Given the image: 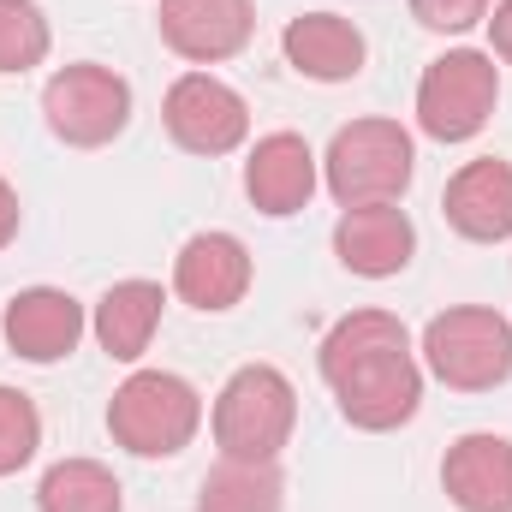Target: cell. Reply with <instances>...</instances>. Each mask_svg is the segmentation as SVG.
<instances>
[{
	"mask_svg": "<svg viewBox=\"0 0 512 512\" xmlns=\"http://www.w3.org/2000/svg\"><path fill=\"white\" fill-rule=\"evenodd\" d=\"M322 382L352 429L387 435L417 417L423 405V364L411 334L387 310H352L322 334Z\"/></svg>",
	"mask_w": 512,
	"mask_h": 512,
	"instance_id": "cell-1",
	"label": "cell"
},
{
	"mask_svg": "<svg viewBox=\"0 0 512 512\" xmlns=\"http://www.w3.org/2000/svg\"><path fill=\"white\" fill-rule=\"evenodd\" d=\"M203 429V393L173 370H131L108 399V435L131 459H173Z\"/></svg>",
	"mask_w": 512,
	"mask_h": 512,
	"instance_id": "cell-2",
	"label": "cell"
},
{
	"mask_svg": "<svg viewBox=\"0 0 512 512\" xmlns=\"http://www.w3.org/2000/svg\"><path fill=\"white\" fill-rule=\"evenodd\" d=\"M411 173H417V149L399 120H352L334 131V143L322 155V185L334 191L340 209L399 203Z\"/></svg>",
	"mask_w": 512,
	"mask_h": 512,
	"instance_id": "cell-3",
	"label": "cell"
},
{
	"mask_svg": "<svg viewBox=\"0 0 512 512\" xmlns=\"http://www.w3.org/2000/svg\"><path fill=\"white\" fill-rule=\"evenodd\" d=\"M292 423H298V393L274 364H245L215 393V447H221V459L274 465L280 447L292 441Z\"/></svg>",
	"mask_w": 512,
	"mask_h": 512,
	"instance_id": "cell-4",
	"label": "cell"
},
{
	"mask_svg": "<svg viewBox=\"0 0 512 512\" xmlns=\"http://www.w3.org/2000/svg\"><path fill=\"white\" fill-rule=\"evenodd\" d=\"M417 352L435 382L459 387V393H489L512 376V322L489 304H459L423 328Z\"/></svg>",
	"mask_w": 512,
	"mask_h": 512,
	"instance_id": "cell-5",
	"label": "cell"
},
{
	"mask_svg": "<svg viewBox=\"0 0 512 512\" xmlns=\"http://www.w3.org/2000/svg\"><path fill=\"white\" fill-rule=\"evenodd\" d=\"M501 102V66L483 48H447L417 78V126L435 143H471Z\"/></svg>",
	"mask_w": 512,
	"mask_h": 512,
	"instance_id": "cell-6",
	"label": "cell"
},
{
	"mask_svg": "<svg viewBox=\"0 0 512 512\" xmlns=\"http://www.w3.org/2000/svg\"><path fill=\"white\" fill-rule=\"evenodd\" d=\"M42 120H48V131L60 143H72V149H102L131 120V84L114 66H96V60L60 66L42 84Z\"/></svg>",
	"mask_w": 512,
	"mask_h": 512,
	"instance_id": "cell-7",
	"label": "cell"
},
{
	"mask_svg": "<svg viewBox=\"0 0 512 512\" xmlns=\"http://www.w3.org/2000/svg\"><path fill=\"white\" fill-rule=\"evenodd\" d=\"M167 137L185 155H233L251 137V108L233 84H221L215 72H185L173 78L167 102H161Z\"/></svg>",
	"mask_w": 512,
	"mask_h": 512,
	"instance_id": "cell-8",
	"label": "cell"
},
{
	"mask_svg": "<svg viewBox=\"0 0 512 512\" xmlns=\"http://www.w3.org/2000/svg\"><path fill=\"white\" fill-rule=\"evenodd\" d=\"M84 328H90L84 304L72 292H60V286H24L6 304V316H0V334L12 346V358H24V364H60V358H72L78 340H84Z\"/></svg>",
	"mask_w": 512,
	"mask_h": 512,
	"instance_id": "cell-9",
	"label": "cell"
},
{
	"mask_svg": "<svg viewBox=\"0 0 512 512\" xmlns=\"http://www.w3.org/2000/svg\"><path fill=\"white\" fill-rule=\"evenodd\" d=\"M256 30L251 0H161V42L191 66L233 60Z\"/></svg>",
	"mask_w": 512,
	"mask_h": 512,
	"instance_id": "cell-10",
	"label": "cell"
},
{
	"mask_svg": "<svg viewBox=\"0 0 512 512\" xmlns=\"http://www.w3.org/2000/svg\"><path fill=\"white\" fill-rule=\"evenodd\" d=\"M173 292L191 310H209V316L245 304V292H251L245 239H233V233H191L179 245V256H173Z\"/></svg>",
	"mask_w": 512,
	"mask_h": 512,
	"instance_id": "cell-11",
	"label": "cell"
},
{
	"mask_svg": "<svg viewBox=\"0 0 512 512\" xmlns=\"http://www.w3.org/2000/svg\"><path fill=\"white\" fill-rule=\"evenodd\" d=\"M441 215L471 245H501V239H512V161H501V155L465 161L447 179V191H441Z\"/></svg>",
	"mask_w": 512,
	"mask_h": 512,
	"instance_id": "cell-12",
	"label": "cell"
},
{
	"mask_svg": "<svg viewBox=\"0 0 512 512\" xmlns=\"http://www.w3.org/2000/svg\"><path fill=\"white\" fill-rule=\"evenodd\" d=\"M316 185H322V161H316V149L298 131L256 137L251 161H245V197H251L262 215H274V221L298 215L316 197Z\"/></svg>",
	"mask_w": 512,
	"mask_h": 512,
	"instance_id": "cell-13",
	"label": "cell"
},
{
	"mask_svg": "<svg viewBox=\"0 0 512 512\" xmlns=\"http://www.w3.org/2000/svg\"><path fill=\"white\" fill-rule=\"evenodd\" d=\"M334 256H340V268H352L364 280H393L417 256V227H411V215L399 203L346 209L334 221Z\"/></svg>",
	"mask_w": 512,
	"mask_h": 512,
	"instance_id": "cell-14",
	"label": "cell"
},
{
	"mask_svg": "<svg viewBox=\"0 0 512 512\" xmlns=\"http://www.w3.org/2000/svg\"><path fill=\"white\" fill-rule=\"evenodd\" d=\"M441 489L459 512H512V441L471 429L441 459Z\"/></svg>",
	"mask_w": 512,
	"mask_h": 512,
	"instance_id": "cell-15",
	"label": "cell"
},
{
	"mask_svg": "<svg viewBox=\"0 0 512 512\" xmlns=\"http://www.w3.org/2000/svg\"><path fill=\"white\" fill-rule=\"evenodd\" d=\"M280 54L298 78H316V84H346L364 72L370 60V42L352 18L340 12H298L286 30H280Z\"/></svg>",
	"mask_w": 512,
	"mask_h": 512,
	"instance_id": "cell-16",
	"label": "cell"
},
{
	"mask_svg": "<svg viewBox=\"0 0 512 512\" xmlns=\"http://www.w3.org/2000/svg\"><path fill=\"white\" fill-rule=\"evenodd\" d=\"M161 304H167V292H161L155 280H114V286L102 292L90 328H96V340H102V352H108L114 364H137V358L149 352V340H155V328H161Z\"/></svg>",
	"mask_w": 512,
	"mask_h": 512,
	"instance_id": "cell-17",
	"label": "cell"
},
{
	"mask_svg": "<svg viewBox=\"0 0 512 512\" xmlns=\"http://www.w3.org/2000/svg\"><path fill=\"white\" fill-rule=\"evenodd\" d=\"M36 512H126V489L102 459H60L36 483Z\"/></svg>",
	"mask_w": 512,
	"mask_h": 512,
	"instance_id": "cell-18",
	"label": "cell"
},
{
	"mask_svg": "<svg viewBox=\"0 0 512 512\" xmlns=\"http://www.w3.org/2000/svg\"><path fill=\"white\" fill-rule=\"evenodd\" d=\"M286 507V483L280 465H251V459H221L203 489H197V512H280Z\"/></svg>",
	"mask_w": 512,
	"mask_h": 512,
	"instance_id": "cell-19",
	"label": "cell"
},
{
	"mask_svg": "<svg viewBox=\"0 0 512 512\" xmlns=\"http://www.w3.org/2000/svg\"><path fill=\"white\" fill-rule=\"evenodd\" d=\"M54 48V30H48V12L36 0H0V72H30L42 66Z\"/></svg>",
	"mask_w": 512,
	"mask_h": 512,
	"instance_id": "cell-20",
	"label": "cell"
},
{
	"mask_svg": "<svg viewBox=\"0 0 512 512\" xmlns=\"http://www.w3.org/2000/svg\"><path fill=\"white\" fill-rule=\"evenodd\" d=\"M42 447V417H36V399L18 393V387H0V477L24 471Z\"/></svg>",
	"mask_w": 512,
	"mask_h": 512,
	"instance_id": "cell-21",
	"label": "cell"
},
{
	"mask_svg": "<svg viewBox=\"0 0 512 512\" xmlns=\"http://www.w3.org/2000/svg\"><path fill=\"white\" fill-rule=\"evenodd\" d=\"M411 18H417L423 30L459 36V30H471V24L489 18V0H411Z\"/></svg>",
	"mask_w": 512,
	"mask_h": 512,
	"instance_id": "cell-22",
	"label": "cell"
},
{
	"mask_svg": "<svg viewBox=\"0 0 512 512\" xmlns=\"http://www.w3.org/2000/svg\"><path fill=\"white\" fill-rule=\"evenodd\" d=\"M489 48H495V60L512 66V0H495V12H489Z\"/></svg>",
	"mask_w": 512,
	"mask_h": 512,
	"instance_id": "cell-23",
	"label": "cell"
},
{
	"mask_svg": "<svg viewBox=\"0 0 512 512\" xmlns=\"http://www.w3.org/2000/svg\"><path fill=\"white\" fill-rule=\"evenodd\" d=\"M18 221H24V209H18V191H12V185L0 179V251H6L12 239H18Z\"/></svg>",
	"mask_w": 512,
	"mask_h": 512,
	"instance_id": "cell-24",
	"label": "cell"
}]
</instances>
